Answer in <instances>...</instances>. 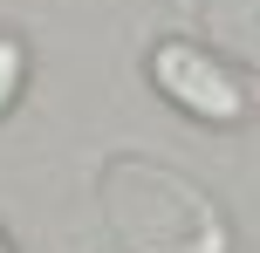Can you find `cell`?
Returning a JSON list of instances; mask_svg holds the SVG:
<instances>
[{
  "instance_id": "obj_1",
  "label": "cell",
  "mask_w": 260,
  "mask_h": 253,
  "mask_svg": "<svg viewBox=\"0 0 260 253\" xmlns=\"http://www.w3.org/2000/svg\"><path fill=\"white\" fill-rule=\"evenodd\" d=\"M96 199L123 253H233L219 199L157 158H137V151L110 158L96 178Z\"/></svg>"
},
{
  "instance_id": "obj_3",
  "label": "cell",
  "mask_w": 260,
  "mask_h": 253,
  "mask_svg": "<svg viewBox=\"0 0 260 253\" xmlns=\"http://www.w3.org/2000/svg\"><path fill=\"white\" fill-rule=\"evenodd\" d=\"M199 27L212 55H233L260 76V0H199Z\"/></svg>"
},
{
  "instance_id": "obj_2",
  "label": "cell",
  "mask_w": 260,
  "mask_h": 253,
  "mask_svg": "<svg viewBox=\"0 0 260 253\" xmlns=\"http://www.w3.org/2000/svg\"><path fill=\"white\" fill-rule=\"evenodd\" d=\"M151 82H157V96H171V103L185 110V117L219 123V130H233V123L253 117V89L212 48H199V41H157L151 48Z\"/></svg>"
},
{
  "instance_id": "obj_5",
  "label": "cell",
  "mask_w": 260,
  "mask_h": 253,
  "mask_svg": "<svg viewBox=\"0 0 260 253\" xmlns=\"http://www.w3.org/2000/svg\"><path fill=\"white\" fill-rule=\"evenodd\" d=\"M0 253H14V246H7V240H0Z\"/></svg>"
},
{
  "instance_id": "obj_4",
  "label": "cell",
  "mask_w": 260,
  "mask_h": 253,
  "mask_svg": "<svg viewBox=\"0 0 260 253\" xmlns=\"http://www.w3.org/2000/svg\"><path fill=\"white\" fill-rule=\"evenodd\" d=\"M21 82H27V48L21 34H0V117L21 103Z\"/></svg>"
}]
</instances>
